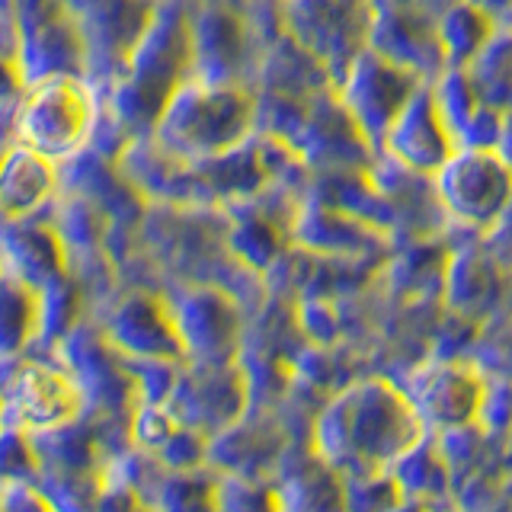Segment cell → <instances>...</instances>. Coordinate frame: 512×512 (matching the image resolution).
Wrapping results in <instances>:
<instances>
[{"label":"cell","mask_w":512,"mask_h":512,"mask_svg":"<svg viewBox=\"0 0 512 512\" xmlns=\"http://www.w3.org/2000/svg\"><path fill=\"white\" fill-rule=\"evenodd\" d=\"M429 429L404 384L384 375L343 384L311 426V452L343 477L394 471Z\"/></svg>","instance_id":"obj_1"},{"label":"cell","mask_w":512,"mask_h":512,"mask_svg":"<svg viewBox=\"0 0 512 512\" xmlns=\"http://www.w3.org/2000/svg\"><path fill=\"white\" fill-rule=\"evenodd\" d=\"M189 7L192 0H160L154 23L128 58L122 77L103 90V106L128 141L154 135L167 100L196 74Z\"/></svg>","instance_id":"obj_2"},{"label":"cell","mask_w":512,"mask_h":512,"mask_svg":"<svg viewBox=\"0 0 512 512\" xmlns=\"http://www.w3.org/2000/svg\"><path fill=\"white\" fill-rule=\"evenodd\" d=\"M256 135L253 84H228L192 74L154 125V138L183 160H208Z\"/></svg>","instance_id":"obj_3"},{"label":"cell","mask_w":512,"mask_h":512,"mask_svg":"<svg viewBox=\"0 0 512 512\" xmlns=\"http://www.w3.org/2000/svg\"><path fill=\"white\" fill-rule=\"evenodd\" d=\"M100 119L103 90L87 74H58L26 87L4 141L26 144L64 167L90 151Z\"/></svg>","instance_id":"obj_4"},{"label":"cell","mask_w":512,"mask_h":512,"mask_svg":"<svg viewBox=\"0 0 512 512\" xmlns=\"http://www.w3.org/2000/svg\"><path fill=\"white\" fill-rule=\"evenodd\" d=\"M4 64L26 84L87 74L84 42L64 0H4Z\"/></svg>","instance_id":"obj_5"},{"label":"cell","mask_w":512,"mask_h":512,"mask_svg":"<svg viewBox=\"0 0 512 512\" xmlns=\"http://www.w3.org/2000/svg\"><path fill=\"white\" fill-rule=\"evenodd\" d=\"M448 234L487 237L512 205V167L500 151L458 148L432 176Z\"/></svg>","instance_id":"obj_6"},{"label":"cell","mask_w":512,"mask_h":512,"mask_svg":"<svg viewBox=\"0 0 512 512\" xmlns=\"http://www.w3.org/2000/svg\"><path fill=\"white\" fill-rule=\"evenodd\" d=\"M87 391L68 365L16 356L7 359V429L42 439L74 426L87 410Z\"/></svg>","instance_id":"obj_7"},{"label":"cell","mask_w":512,"mask_h":512,"mask_svg":"<svg viewBox=\"0 0 512 512\" xmlns=\"http://www.w3.org/2000/svg\"><path fill=\"white\" fill-rule=\"evenodd\" d=\"M176 330L186 349V362L231 365L240 362L247 346L244 301L218 282L183 279L167 288Z\"/></svg>","instance_id":"obj_8"},{"label":"cell","mask_w":512,"mask_h":512,"mask_svg":"<svg viewBox=\"0 0 512 512\" xmlns=\"http://www.w3.org/2000/svg\"><path fill=\"white\" fill-rule=\"evenodd\" d=\"M87 55V77L106 90L122 77L144 32L151 29L160 0H64Z\"/></svg>","instance_id":"obj_9"},{"label":"cell","mask_w":512,"mask_h":512,"mask_svg":"<svg viewBox=\"0 0 512 512\" xmlns=\"http://www.w3.org/2000/svg\"><path fill=\"white\" fill-rule=\"evenodd\" d=\"M189 32L196 77L253 84L263 42L237 0H192Z\"/></svg>","instance_id":"obj_10"},{"label":"cell","mask_w":512,"mask_h":512,"mask_svg":"<svg viewBox=\"0 0 512 512\" xmlns=\"http://www.w3.org/2000/svg\"><path fill=\"white\" fill-rule=\"evenodd\" d=\"M426 80L407 68H400L397 61L384 58L372 45L352 58V64L336 80V96L346 106L352 122L359 125V132L368 138V144L381 151V141L388 135V128L400 116L413 93L420 90Z\"/></svg>","instance_id":"obj_11"},{"label":"cell","mask_w":512,"mask_h":512,"mask_svg":"<svg viewBox=\"0 0 512 512\" xmlns=\"http://www.w3.org/2000/svg\"><path fill=\"white\" fill-rule=\"evenodd\" d=\"M487 384V375L471 359L436 356L416 365L404 388L416 413L423 416L426 429L432 436H445V432L480 426Z\"/></svg>","instance_id":"obj_12"},{"label":"cell","mask_w":512,"mask_h":512,"mask_svg":"<svg viewBox=\"0 0 512 512\" xmlns=\"http://www.w3.org/2000/svg\"><path fill=\"white\" fill-rule=\"evenodd\" d=\"M282 29L340 80L372 32V0H282Z\"/></svg>","instance_id":"obj_13"},{"label":"cell","mask_w":512,"mask_h":512,"mask_svg":"<svg viewBox=\"0 0 512 512\" xmlns=\"http://www.w3.org/2000/svg\"><path fill=\"white\" fill-rule=\"evenodd\" d=\"M96 327L128 362H186L167 292L128 288L106 304Z\"/></svg>","instance_id":"obj_14"},{"label":"cell","mask_w":512,"mask_h":512,"mask_svg":"<svg viewBox=\"0 0 512 512\" xmlns=\"http://www.w3.org/2000/svg\"><path fill=\"white\" fill-rule=\"evenodd\" d=\"M167 404L189 429L205 432L208 439L237 426L253 407L250 381L240 362L231 365H196L186 362L180 381Z\"/></svg>","instance_id":"obj_15"},{"label":"cell","mask_w":512,"mask_h":512,"mask_svg":"<svg viewBox=\"0 0 512 512\" xmlns=\"http://www.w3.org/2000/svg\"><path fill=\"white\" fill-rule=\"evenodd\" d=\"M292 247L314 253V256H327V260L381 266L388 260L394 244L372 221L349 215L343 208H333L327 202L308 196L298 208V218L292 228Z\"/></svg>","instance_id":"obj_16"},{"label":"cell","mask_w":512,"mask_h":512,"mask_svg":"<svg viewBox=\"0 0 512 512\" xmlns=\"http://www.w3.org/2000/svg\"><path fill=\"white\" fill-rule=\"evenodd\" d=\"M512 285V272L496 260V253L477 234H448V266L442 301L455 317L477 320L500 301L503 288Z\"/></svg>","instance_id":"obj_17"},{"label":"cell","mask_w":512,"mask_h":512,"mask_svg":"<svg viewBox=\"0 0 512 512\" xmlns=\"http://www.w3.org/2000/svg\"><path fill=\"white\" fill-rule=\"evenodd\" d=\"M439 10L416 7V4H388L372 7V32L368 45L384 58L397 61L400 68L432 80L445 68V55L436 32Z\"/></svg>","instance_id":"obj_18"},{"label":"cell","mask_w":512,"mask_h":512,"mask_svg":"<svg viewBox=\"0 0 512 512\" xmlns=\"http://www.w3.org/2000/svg\"><path fill=\"white\" fill-rule=\"evenodd\" d=\"M455 151H458V144L452 132H448V125L442 122L436 100H432V87L426 80V84L413 93V100L400 109V116L388 128L378 154L391 157L416 173L436 176Z\"/></svg>","instance_id":"obj_19"},{"label":"cell","mask_w":512,"mask_h":512,"mask_svg":"<svg viewBox=\"0 0 512 512\" xmlns=\"http://www.w3.org/2000/svg\"><path fill=\"white\" fill-rule=\"evenodd\" d=\"M4 272L39 292L71 279V253L45 215L4 221Z\"/></svg>","instance_id":"obj_20"},{"label":"cell","mask_w":512,"mask_h":512,"mask_svg":"<svg viewBox=\"0 0 512 512\" xmlns=\"http://www.w3.org/2000/svg\"><path fill=\"white\" fill-rule=\"evenodd\" d=\"M61 196V164L26 144H4L0 170V212L4 221L45 215Z\"/></svg>","instance_id":"obj_21"},{"label":"cell","mask_w":512,"mask_h":512,"mask_svg":"<svg viewBox=\"0 0 512 512\" xmlns=\"http://www.w3.org/2000/svg\"><path fill=\"white\" fill-rule=\"evenodd\" d=\"M496 29L500 26H496L480 7H474L471 0H448L436 16L445 68H468Z\"/></svg>","instance_id":"obj_22"},{"label":"cell","mask_w":512,"mask_h":512,"mask_svg":"<svg viewBox=\"0 0 512 512\" xmlns=\"http://www.w3.org/2000/svg\"><path fill=\"white\" fill-rule=\"evenodd\" d=\"M42 336V292L4 272V356H26Z\"/></svg>","instance_id":"obj_23"},{"label":"cell","mask_w":512,"mask_h":512,"mask_svg":"<svg viewBox=\"0 0 512 512\" xmlns=\"http://www.w3.org/2000/svg\"><path fill=\"white\" fill-rule=\"evenodd\" d=\"M477 96L487 106L512 112V29L500 26L490 42L480 48V55L468 64Z\"/></svg>","instance_id":"obj_24"},{"label":"cell","mask_w":512,"mask_h":512,"mask_svg":"<svg viewBox=\"0 0 512 512\" xmlns=\"http://www.w3.org/2000/svg\"><path fill=\"white\" fill-rule=\"evenodd\" d=\"M218 484L221 477L196 471H167L154 490L151 506L157 512H218Z\"/></svg>","instance_id":"obj_25"},{"label":"cell","mask_w":512,"mask_h":512,"mask_svg":"<svg viewBox=\"0 0 512 512\" xmlns=\"http://www.w3.org/2000/svg\"><path fill=\"white\" fill-rule=\"evenodd\" d=\"M400 487L410 496V500H426L432 493L445 490V480H448V458H445V448L442 439L436 442V436H426V442H420L413 452L394 468Z\"/></svg>","instance_id":"obj_26"},{"label":"cell","mask_w":512,"mask_h":512,"mask_svg":"<svg viewBox=\"0 0 512 512\" xmlns=\"http://www.w3.org/2000/svg\"><path fill=\"white\" fill-rule=\"evenodd\" d=\"M429 87H432V100H436L442 122L448 125V132H452V138L458 144V135L464 132V125H468L474 112L484 106V100H480L474 90V80H471L468 68H442L429 80Z\"/></svg>","instance_id":"obj_27"},{"label":"cell","mask_w":512,"mask_h":512,"mask_svg":"<svg viewBox=\"0 0 512 512\" xmlns=\"http://www.w3.org/2000/svg\"><path fill=\"white\" fill-rule=\"evenodd\" d=\"M218 512H285L282 490L266 484L263 477L221 474Z\"/></svg>","instance_id":"obj_28"},{"label":"cell","mask_w":512,"mask_h":512,"mask_svg":"<svg viewBox=\"0 0 512 512\" xmlns=\"http://www.w3.org/2000/svg\"><path fill=\"white\" fill-rule=\"evenodd\" d=\"M343 487H346V509L349 512H391L394 506L410 500L394 471L343 477Z\"/></svg>","instance_id":"obj_29"},{"label":"cell","mask_w":512,"mask_h":512,"mask_svg":"<svg viewBox=\"0 0 512 512\" xmlns=\"http://www.w3.org/2000/svg\"><path fill=\"white\" fill-rule=\"evenodd\" d=\"M180 429L183 423L170 404H135L128 413V436L148 455H157Z\"/></svg>","instance_id":"obj_30"},{"label":"cell","mask_w":512,"mask_h":512,"mask_svg":"<svg viewBox=\"0 0 512 512\" xmlns=\"http://www.w3.org/2000/svg\"><path fill=\"white\" fill-rule=\"evenodd\" d=\"M4 512H58L48 490L32 487L29 480H7Z\"/></svg>","instance_id":"obj_31"},{"label":"cell","mask_w":512,"mask_h":512,"mask_svg":"<svg viewBox=\"0 0 512 512\" xmlns=\"http://www.w3.org/2000/svg\"><path fill=\"white\" fill-rule=\"evenodd\" d=\"M96 512H157L151 503L141 500V493L128 480H103L100 509Z\"/></svg>","instance_id":"obj_32"},{"label":"cell","mask_w":512,"mask_h":512,"mask_svg":"<svg viewBox=\"0 0 512 512\" xmlns=\"http://www.w3.org/2000/svg\"><path fill=\"white\" fill-rule=\"evenodd\" d=\"M471 4L484 10L496 26H506L512 16V0H471Z\"/></svg>","instance_id":"obj_33"},{"label":"cell","mask_w":512,"mask_h":512,"mask_svg":"<svg viewBox=\"0 0 512 512\" xmlns=\"http://www.w3.org/2000/svg\"><path fill=\"white\" fill-rule=\"evenodd\" d=\"M496 151L512 167V112H506V122H503V135H500V144H496Z\"/></svg>","instance_id":"obj_34"},{"label":"cell","mask_w":512,"mask_h":512,"mask_svg":"<svg viewBox=\"0 0 512 512\" xmlns=\"http://www.w3.org/2000/svg\"><path fill=\"white\" fill-rule=\"evenodd\" d=\"M391 512H436V509H432L426 500H404L400 506H394Z\"/></svg>","instance_id":"obj_35"},{"label":"cell","mask_w":512,"mask_h":512,"mask_svg":"<svg viewBox=\"0 0 512 512\" xmlns=\"http://www.w3.org/2000/svg\"><path fill=\"white\" fill-rule=\"evenodd\" d=\"M506 26H509V29H512V16H509V23H506Z\"/></svg>","instance_id":"obj_36"}]
</instances>
